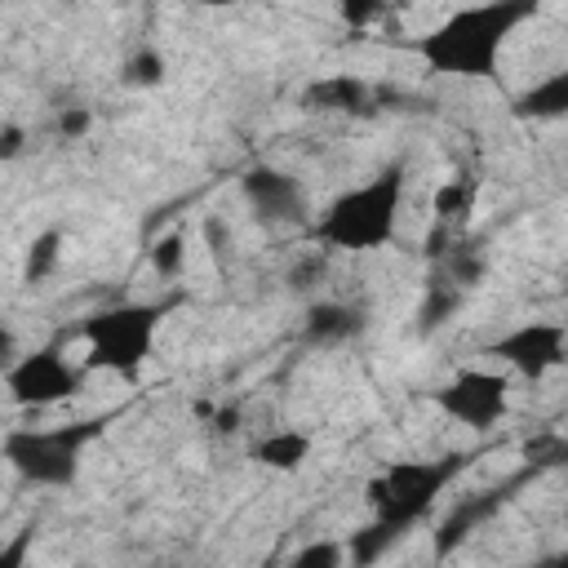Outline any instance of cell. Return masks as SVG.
I'll return each mask as SVG.
<instances>
[{"label":"cell","mask_w":568,"mask_h":568,"mask_svg":"<svg viewBox=\"0 0 568 568\" xmlns=\"http://www.w3.org/2000/svg\"><path fill=\"white\" fill-rule=\"evenodd\" d=\"M22 351H18V337H13V328L0 320V377L13 368V359H18Z\"/></svg>","instance_id":"d4e9b609"},{"label":"cell","mask_w":568,"mask_h":568,"mask_svg":"<svg viewBox=\"0 0 568 568\" xmlns=\"http://www.w3.org/2000/svg\"><path fill=\"white\" fill-rule=\"evenodd\" d=\"M324 257H328V253H320V248H311V253H306V257H302V262L293 266V275H288V284H293L297 293H306L311 284H320V280H324Z\"/></svg>","instance_id":"7402d4cb"},{"label":"cell","mask_w":568,"mask_h":568,"mask_svg":"<svg viewBox=\"0 0 568 568\" xmlns=\"http://www.w3.org/2000/svg\"><path fill=\"white\" fill-rule=\"evenodd\" d=\"M0 382H4V390H9V399L18 408L40 413V408H58V404L75 399L84 390V382H89V368L75 364L53 342V346H40V351H22Z\"/></svg>","instance_id":"8992f818"},{"label":"cell","mask_w":568,"mask_h":568,"mask_svg":"<svg viewBox=\"0 0 568 568\" xmlns=\"http://www.w3.org/2000/svg\"><path fill=\"white\" fill-rule=\"evenodd\" d=\"M84 129H89V111H84V106H75V111L67 106V111L58 115V133H62V138H80Z\"/></svg>","instance_id":"cb8c5ba5"},{"label":"cell","mask_w":568,"mask_h":568,"mask_svg":"<svg viewBox=\"0 0 568 568\" xmlns=\"http://www.w3.org/2000/svg\"><path fill=\"white\" fill-rule=\"evenodd\" d=\"M58 257H62V231H40V235L31 240V248H27L22 280H27V284L49 280V275H53V266H58Z\"/></svg>","instance_id":"e0dca14e"},{"label":"cell","mask_w":568,"mask_h":568,"mask_svg":"<svg viewBox=\"0 0 568 568\" xmlns=\"http://www.w3.org/2000/svg\"><path fill=\"white\" fill-rule=\"evenodd\" d=\"M120 80L133 84V89H155V84L164 80V58H160L155 49H138V53H129Z\"/></svg>","instance_id":"44dd1931"},{"label":"cell","mask_w":568,"mask_h":568,"mask_svg":"<svg viewBox=\"0 0 568 568\" xmlns=\"http://www.w3.org/2000/svg\"><path fill=\"white\" fill-rule=\"evenodd\" d=\"M364 311L359 306H351V302H315L311 311H306V324H302V337L311 342V346H342V342H351V337H359L364 333Z\"/></svg>","instance_id":"8fae6325"},{"label":"cell","mask_w":568,"mask_h":568,"mask_svg":"<svg viewBox=\"0 0 568 568\" xmlns=\"http://www.w3.org/2000/svg\"><path fill=\"white\" fill-rule=\"evenodd\" d=\"M466 302V288H457L453 280H444L439 271H430V284H426V297H422V311H417V328L422 333H435L444 328Z\"/></svg>","instance_id":"9a60e30c"},{"label":"cell","mask_w":568,"mask_h":568,"mask_svg":"<svg viewBox=\"0 0 568 568\" xmlns=\"http://www.w3.org/2000/svg\"><path fill=\"white\" fill-rule=\"evenodd\" d=\"M240 195H244L248 213L262 226H311V217H315L306 182L288 169H275V164L244 169L240 173Z\"/></svg>","instance_id":"ba28073f"},{"label":"cell","mask_w":568,"mask_h":568,"mask_svg":"<svg viewBox=\"0 0 568 568\" xmlns=\"http://www.w3.org/2000/svg\"><path fill=\"white\" fill-rule=\"evenodd\" d=\"M475 204V182L466 178H453V182H444L439 191H435V217L448 226V222H457V217H466V209Z\"/></svg>","instance_id":"d6986e66"},{"label":"cell","mask_w":568,"mask_h":568,"mask_svg":"<svg viewBox=\"0 0 568 568\" xmlns=\"http://www.w3.org/2000/svg\"><path fill=\"white\" fill-rule=\"evenodd\" d=\"M537 13L532 0H493V4H466L439 18L426 36H417V58L435 75L457 80H488L497 75V62L510 44V36Z\"/></svg>","instance_id":"7a4b0ae2"},{"label":"cell","mask_w":568,"mask_h":568,"mask_svg":"<svg viewBox=\"0 0 568 568\" xmlns=\"http://www.w3.org/2000/svg\"><path fill=\"white\" fill-rule=\"evenodd\" d=\"M311 453H315V439H311L306 430H293V426L266 430L262 439L248 444V457H253L257 466H266V470H284V475L302 470V466L311 462Z\"/></svg>","instance_id":"4fadbf2b"},{"label":"cell","mask_w":568,"mask_h":568,"mask_svg":"<svg viewBox=\"0 0 568 568\" xmlns=\"http://www.w3.org/2000/svg\"><path fill=\"white\" fill-rule=\"evenodd\" d=\"M510 115H515V120H532V124H541V120H564V115H568V71L559 67V71L532 80L524 93H515V98H510Z\"/></svg>","instance_id":"7c38bea8"},{"label":"cell","mask_w":568,"mask_h":568,"mask_svg":"<svg viewBox=\"0 0 568 568\" xmlns=\"http://www.w3.org/2000/svg\"><path fill=\"white\" fill-rule=\"evenodd\" d=\"M36 541H40V524H36V519L18 524V528L0 541V568H27V564H31Z\"/></svg>","instance_id":"ffe728a7"},{"label":"cell","mask_w":568,"mask_h":568,"mask_svg":"<svg viewBox=\"0 0 568 568\" xmlns=\"http://www.w3.org/2000/svg\"><path fill=\"white\" fill-rule=\"evenodd\" d=\"M151 271L160 280H178L186 271V231L182 226H169L155 244H151Z\"/></svg>","instance_id":"2e32d148"},{"label":"cell","mask_w":568,"mask_h":568,"mask_svg":"<svg viewBox=\"0 0 568 568\" xmlns=\"http://www.w3.org/2000/svg\"><path fill=\"white\" fill-rule=\"evenodd\" d=\"M302 106L306 111H328V115L333 111L351 115V111H364L368 106V84L355 80V75H324V80H311L306 84Z\"/></svg>","instance_id":"5bb4252c"},{"label":"cell","mask_w":568,"mask_h":568,"mask_svg":"<svg viewBox=\"0 0 568 568\" xmlns=\"http://www.w3.org/2000/svg\"><path fill=\"white\" fill-rule=\"evenodd\" d=\"M430 404L466 430H493L510 413V377L501 368H462L430 390Z\"/></svg>","instance_id":"52a82bcc"},{"label":"cell","mask_w":568,"mask_h":568,"mask_svg":"<svg viewBox=\"0 0 568 568\" xmlns=\"http://www.w3.org/2000/svg\"><path fill=\"white\" fill-rule=\"evenodd\" d=\"M488 355L501 368H510V373H519L528 382H541L546 373H555L564 364V355H568V328L559 320H524V324L497 333L488 342Z\"/></svg>","instance_id":"9c48e42d"},{"label":"cell","mask_w":568,"mask_h":568,"mask_svg":"<svg viewBox=\"0 0 568 568\" xmlns=\"http://www.w3.org/2000/svg\"><path fill=\"white\" fill-rule=\"evenodd\" d=\"M200 231H204L209 253H213L217 262H226V257H231V226H226L222 217H204V222H200Z\"/></svg>","instance_id":"603a6c76"},{"label":"cell","mask_w":568,"mask_h":568,"mask_svg":"<svg viewBox=\"0 0 568 568\" xmlns=\"http://www.w3.org/2000/svg\"><path fill=\"white\" fill-rule=\"evenodd\" d=\"M404 200H408V164L390 160L368 182L337 191L311 217L306 231L320 244V253H377V248L395 244Z\"/></svg>","instance_id":"3957f363"},{"label":"cell","mask_w":568,"mask_h":568,"mask_svg":"<svg viewBox=\"0 0 568 568\" xmlns=\"http://www.w3.org/2000/svg\"><path fill=\"white\" fill-rule=\"evenodd\" d=\"M519 488V479H510V484H501V488H484V493H470V497H462L439 524H435V532H430V550H435V559L444 564L448 555H457L470 537H475V528H484L501 506H506V497Z\"/></svg>","instance_id":"30bf717a"},{"label":"cell","mask_w":568,"mask_h":568,"mask_svg":"<svg viewBox=\"0 0 568 568\" xmlns=\"http://www.w3.org/2000/svg\"><path fill=\"white\" fill-rule=\"evenodd\" d=\"M102 430V417H75L58 426H9L0 435V457L31 488H71L80 479L89 444Z\"/></svg>","instance_id":"5b68a950"},{"label":"cell","mask_w":568,"mask_h":568,"mask_svg":"<svg viewBox=\"0 0 568 568\" xmlns=\"http://www.w3.org/2000/svg\"><path fill=\"white\" fill-rule=\"evenodd\" d=\"M528 568H568V555H564V550H550V555H541V559H532Z\"/></svg>","instance_id":"484cf974"},{"label":"cell","mask_w":568,"mask_h":568,"mask_svg":"<svg viewBox=\"0 0 568 568\" xmlns=\"http://www.w3.org/2000/svg\"><path fill=\"white\" fill-rule=\"evenodd\" d=\"M466 457L444 453V457H422V462H390L377 470L364 488L368 497V524H359L346 541V568H377L408 532L422 528V519L435 510L444 488L462 475Z\"/></svg>","instance_id":"6da1fadb"},{"label":"cell","mask_w":568,"mask_h":568,"mask_svg":"<svg viewBox=\"0 0 568 568\" xmlns=\"http://www.w3.org/2000/svg\"><path fill=\"white\" fill-rule=\"evenodd\" d=\"M178 302L182 297H164V302H115V306L93 311L80 324V337H84V359L80 364L89 373H111L120 382H138L142 377V364L155 351L160 324L178 311Z\"/></svg>","instance_id":"277c9868"},{"label":"cell","mask_w":568,"mask_h":568,"mask_svg":"<svg viewBox=\"0 0 568 568\" xmlns=\"http://www.w3.org/2000/svg\"><path fill=\"white\" fill-rule=\"evenodd\" d=\"M284 568H346V541L342 537H315L288 555Z\"/></svg>","instance_id":"ac0fdd59"}]
</instances>
